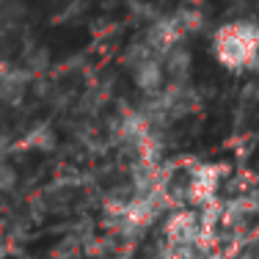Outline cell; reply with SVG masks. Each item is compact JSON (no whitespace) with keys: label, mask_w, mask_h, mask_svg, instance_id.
Listing matches in <instances>:
<instances>
[{"label":"cell","mask_w":259,"mask_h":259,"mask_svg":"<svg viewBox=\"0 0 259 259\" xmlns=\"http://www.w3.org/2000/svg\"><path fill=\"white\" fill-rule=\"evenodd\" d=\"M215 58L232 72H259V20L243 17L215 30Z\"/></svg>","instance_id":"6da1fadb"},{"label":"cell","mask_w":259,"mask_h":259,"mask_svg":"<svg viewBox=\"0 0 259 259\" xmlns=\"http://www.w3.org/2000/svg\"><path fill=\"white\" fill-rule=\"evenodd\" d=\"M121 69L133 83V89L138 91V97H152L157 91H163L165 83H168L163 69V55H157L152 47H146L138 36L121 53Z\"/></svg>","instance_id":"7a4b0ae2"},{"label":"cell","mask_w":259,"mask_h":259,"mask_svg":"<svg viewBox=\"0 0 259 259\" xmlns=\"http://www.w3.org/2000/svg\"><path fill=\"white\" fill-rule=\"evenodd\" d=\"M36 80L20 66V61H0V108H20L33 94Z\"/></svg>","instance_id":"3957f363"},{"label":"cell","mask_w":259,"mask_h":259,"mask_svg":"<svg viewBox=\"0 0 259 259\" xmlns=\"http://www.w3.org/2000/svg\"><path fill=\"white\" fill-rule=\"evenodd\" d=\"M163 69H165V80L168 83H190V75H193V53H190L188 39L177 41L163 55Z\"/></svg>","instance_id":"277c9868"},{"label":"cell","mask_w":259,"mask_h":259,"mask_svg":"<svg viewBox=\"0 0 259 259\" xmlns=\"http://www.w3.org/2000/svg\"><path fill=\"white\" fill-rule=\"evenodd\" d=\"M58 133L50 127V124H33L30 130L20 135V141H17V149H28V152H41V155H47V152H55L58 149Z\"/></svg>","instance_id":"5b68a950"},{"label":"cell","mask_w":259,"mask_h":259,"mask_svg":"<svg viewBox=\"0 0 259 259\" xmlns=\"http://www.w3.org/2000/svg\"><path fill=\"white\" fill-rule=\"evenodd\" d=\"M20 188V171L11 163V157H0V199L14 196Z\"/></svg>","instance_id":"8992f818"},{"label":"cell","mask_w":259,"mask_h":259,"mask_svg":"<svg viewBox=\"0 0 259 259\" xmlns=\"http://www.w3.org/2000/svg\"><path fill=\"white\" fill-rule=\"evenodd\" d=\"M17 141H20V135H14L9 127H0V157H11V155H14Z\"/></svg>","instance_id":"52a82bcc"}]
</instances>
